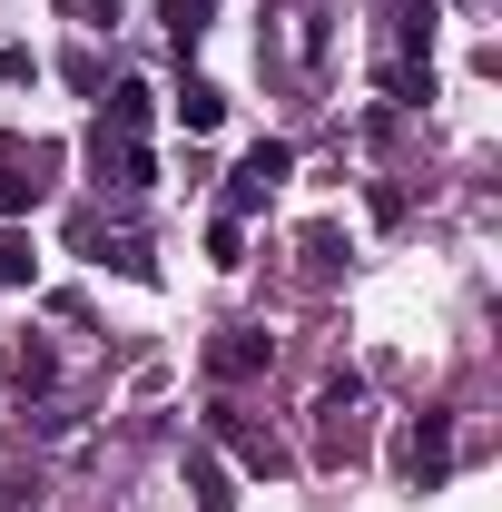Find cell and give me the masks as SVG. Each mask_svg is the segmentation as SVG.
<instances>
[{
	"mask_svg": "<svg viewBox=\"0 0 502 512\" xmlns=\"http://www.w3.org/2000/svg\"><path fill=\"white\" fill-rule=\"evenodd\" d=\"M89 178L99 197H138L158 168H148V138H119V128H89Z\"/></svg>",
	"mask_w": 502,
	"mask_h": 512,
	"instance_id": "1",
	"label": "cell"
},
{
	"mask_svg": "<svg viewBox=\"0 0 502 512\" xmlns=\"http://www.w3.org/2000/svg\"><path fill=\"white\" fill-rule=\"evenodd\" d=\"M286 168H296V148H286V138H256L247 158H237V178H227V217H247V207H266V197L286 188Z\"/></svg>",
	"mask_w": 502,
	"mask_h": 512,
	"instance_id": "2",
	"label": "cell"
},
{
	"mask_svg": "<svg viewBox=\"0 0 502 512\" xmlns=\"http://www.w3.org/2000/svg\"><path fill=\"white\" fill-rule=\"evenodd\" d=\"M50 178H60V148H40V138H30V148H0V207H10V217H30V207L50 197Z\"/></svg>",
	"mask_w": 502,
	"mask_h": 512,
	"instance_id": "3",
	"label": "cell"
},
{
	"mask_svg": "<svg viewBox=\"0 0 502 512\" xmlns=\"http://www.w3.org/2000/svg\"><path fill=\"white\" fill-rule=\"evenodd\" d=\"M69 237H79V256H99V266H119V276H138V286L158 276V256H148V237H128V227H109L99 207H89V217H79Z\"/></svg>",
	"mask_w": 502,
	"mask_h": 512,
	"instance_id": "4",
	"label": "cell"
},
{
	"mask_svg": "<svg viewBox=\"0 0 502 512\" xmlns=\"http://www.w3.org/2000/svg\"><path fill=\"white\" fill-rule=\"evenodd\" d=\"M207 434H217V444L237 453V463H247L256 483H276V473H286V444H276V434H256V424L237 414V404H217V414H207Z\"/></svg>",
	"mask_w": 502,
	"mask_h": 512,
	"instance_id": "5",
	"label": "cell"
},
{
	"mask_svg": "<svg viewBox=\"0 0 502 512\" xmlns=\"http://www.w3.org/2000/svg\"><path fill=\"white\" fill-rule=\"evenodd\" d=\"M443 463H453V414H424V424L404 434V473H414V483H443Z\"/></svg>",
	"mask_w": 502,
	"mask_h": 512,
	"instance_id": "6",
	"label": "cell"
},
{
	"mask_svg": "<svg viewBox=\"0 0 502 512\" xmlns=\"http://www.w3.org/2000/svg\"><path fill=\"white\" fill-rule=\"evenodd\" d=\"M207 365H217V375H227V384H237V375H266V365H276V335H256V325H227Z\"/></svg>",
	"mask_w": 502,
	"mask_h": 512,
	"instance_id": "7",
	"label": "cell"
},
{
	"mask_svg": "<svg viewBox=\"0 0 502 512\" xmlns=\"http://www.w3.org/2000/svg\"><path fill=\"white\" fill-rule=\"evenodd\" d=\"M178 119H188V138H207V128L227 119V99H217L207 79H188V89H178Z\"/></svg>",
	"mask_w": 502,
	"mask_h": 512,
	"instance_id": "8",
	"label": "cell"
},
{
	"mask_svg": "<svg viewBox=\"0 0 502 512\" xmlns=\"http://www.w3.org/2000/svg\"><path fill=\"white\" fill-rule=\"evenodd\" d=\"M207 10H217V0H168V30H178V50H197V40H207Z\"/></svg>",
	"mask_w": 502,
	"mask_h": 512,
	"instance_id": "9",
	"label": "cell"
},
{
	"mask_svg": "<svg viewBox=\"0 0 502 512\" xmlns=\"http://www.w3.org/2000/svg\"><path fill=\"white\" fill-rule=\"evenodd\" d=\"M0 286H30V237H20V227L0 237Z\"/></svg>",
	"mask_w": 502,
	"mask_h": 512,
	"instance_id": "10",
	"label": "cell"
},
{
	"mask_svg": "<svg viewBox=\"0 0 502 512\" xmlns=\"http://www.w3.org/2000/svg\"><path fill=\"white\" fill-rule=\"evenodd\" d=\"M207 256H217V266H237V256H247V237H237V217H217V227H207Z\"/></svg>",
	"mask_w": 502,
	"mask_h": 512,
	"instance_id": "11",
	"label": "cell"
},
{
	"mask_svg": "<svg viewBox=\"0 0 502 512\" xmlns=\"http://www.w3.org/2000/svg\"><path fill=\"white\" fill-rule=\"evenodd\" d=\"M20 384H30V394H50V384H60V365H50V345H30V355H20Z\"/></svg>",
	"mask_w": 502,
	"mask_h": 512,
	"instance_id": "12",
	"label": "cell"
}]
</instances>
